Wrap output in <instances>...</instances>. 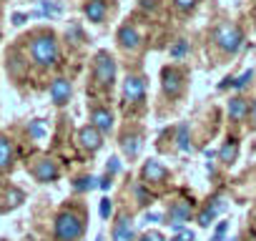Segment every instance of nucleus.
Returning <instances> with one entry per match:
<instances>
[{
    "instance_id": "obj_1",
    "label": "nucleus",
    "mask_w": 256,
    "mask_h": 241,
    "mask_svg": "<svg viewBox=\"0 0 256 241\" xmlns=\"http://www.w3.org/2000/svg\"><path fill=\"white\" fill-rule=\"evenodd\" d=\"M28 53L30 60L40 68H53L60 60V48L53 33H36L28 43Z\"/></svg>"
},
{
    "instance_id": "obj_2",
    "label": "nucleus",
    "mask_w": 256,
    "mask_h": 241,
    "mask_svg": "<svg viewBox=\"0 0 256 241\" xmlns=\"http://www.w3.org/2000/svg\"><path fill=\"white\" fill-rule=\"evenodd\" d=\"M86 234V221L73 214V211H60L56 216V224H53V236L56 241H78L80 236Z\"/></svg>"
},
{
    "instance_id": "obj_3",
    "label": "nucleus",
    "mask_w": 256,
    "mask_h": 241,
    "mask_svg": "<svg viewBox=\"0 0 256 241\" xmlns=\"http://www.w3.org/2000/svg\"><path fill=\"white\" fill-rule=\"evenodd\" d=\"M214 43H216L226 56H234V53H238L241 46H244V33H241L236 26H231V23H221V26L214 28Z\"/></svg>"
},
{
    "instance_id": "obj_4",
    "label": "nucleus",
    "mask_w": 256,
    "mask_h": 241,
    "mask_svg": "<svg viewBox=\"0 0 256 241\" xmlns=\"http://www.w3.org/2000/svg\"><path fill=\"white\" fill-rule=\"evenodd\" d=\"M93 76L106 88H110L116 83V60H113V56L108 50L96 53V58H93Z\"/></svg>"
},
{
    "instance_id": "obj_5",
    "label": "nucleus",
    "mask_w": 256,
    "mask_h": 241,
    "mask_svg": "<svg viewBox=\"0 0 256 241\" xmlns=\"http://www.w3.org/2000/svg\"><path fill=\"white\" fill-rule=\"evenodd\" d=\"M184 88V70L176 66H166L161 68V90L166 98H176Z\"/></svg>"
},
{
    "instance_id": "obj_6",
    "label": "nucleus",
    "mask_w": 256,
    "mask_h": 241,
    "mask_svg": "<svg viewBox=\"0 0 256 241\" xmlns=\"http://www.w3.org/2000/svg\"><path fill=\"white\" fill-rule=\"evenodd\" d=\"M191 216H194V208H191L188 201H174L168 214H166V224H171V228L178 234L184 228V224L191 221Z\"/></svg>"
},
{
    "instance_id": "obj_7",
    "label": "nucleus",
    "mask_w": 256,
    "mask_h": 241,
    "mask_svg": "<svg viewBox=\"0 0 256 241\" xmlns=\"http://www.w3.org/2000/svg\"><path fill=\"white\" fill-rule=\"evenodd\" d=\"M146 96V78L144 76H128L123 80V100L126 103H138Z\"/></svg>"
},
{
    "instance_id": "obj_8",
    "label": "nucleus",
    "mask_w": 256,
    "mask_h": 241,
    "mask_svg": "<svg viewBox=\"0 0 256 241\" xmlns=\"http://www.w3.org/2000/svg\"><path fill=\"white\" fill-rule=\"evenodd\" d=\"M30 171H33L36 181H40V184H53V181H58V176H60V168H58V164H56L53 158H40V161H36V166H33Z\"/></svg>"
},
{
    "instance_id": "obj_9",
    "label": "nucleus",
    "mask_w": 256,
    "mask_h": 241,
    "mask_svg": "<svg viewBox=\"0 0 256 241\" xmlns=\"http://www.w3.org/2000/svg\"><path fill=\"white\" fill-rule=\"evenodd\" d=\"M141 178H144L146 184H151V186H156V184H164V181L168 178V168H166L161 161H156V158H148V161L144 164V168H141Z\"/></svg>"
},
{
    "instance_id": "obj_10",
    "label": "nucleus",
    "mask_w": 256,
    "mask_h": 241,
    "mask_svg": "<svg viewBox=\"0 0 256 241\" xmlns=\"http://www.w3.org/2000/svg\"><path fill=\"white\" fill-rule=\"evenodd\" d=\"M78 144L80 148H86L88 154H96L100 146H103V134L96 128V126H83L78 131Z\"/></svg>"
},
{
    "instance_id": "obj_11",
    "label": "nucleus",
    "mask_w": 256,
    "mask_h": 241,
    "mask_svg": "<svg viewBox=\"0 0 256 241\" xmlns=\"http://www.w3.org/2000/svg\"><path fill=\"white\" fill-rule=\"evenodd\" d=\"M116 38H118V46L126 48V50H136L141 46V33L131 26V23H123L118 30H116Z\"/></svg>"
},
{
    "instance_id": "obj_12",
    "label": "nucleus",
    "mask_w": 256,
    "mask_h": 241,
    "mask_svg": "<svg viewBox=\"0 0 256 241\" xmlns=\"http://www.w3.org/2000/svg\"><path fill=\"white\" fill-rule=\"evenodd\" d=\"M70 98H73V86H70V80H68V78H56V80L50 83V100H53L56 106H66Z\"/></svg>"
},
{
    "instance_id": "obj_13",
    "label": "nucleus",
    "mask_w": 256,
    "mask_h": 241,
    "mask_svg": "<svg viewBox=\"0 0 256 241\" xmlns=\"http://www.w3.org/2000/svg\"><path fill=\"white\" fill-rule=\"evenodd\" d=\"M113 241H136V231H134V221L128 214H123L116 224H113V231H110Z\"/></svg>"
},
{
    "instance_id": "obj_14",
    "label": "nucleus",
    "mask_w": 256,
    "mask_h": 241,
    "mask_svg": "<svg viewBox=\"0 0 256 241\" xmlns=\"http://www.w3.org/2000/svg\"><path fill=\"white\" fill-rule=\"evenodd\" d=\"M118 144H120V151H123L128 158H136L138 151H141V146H144L138 131H126V134H120V141H118Z\"/></svg>"
},
{
    "instance_id": "obj_15",
    "label": "nucleus",
    "mask_w": 256,
    "mask_h": 241,
    "mask_svg": "<svg viewBox=\"0 0 256 241\" xmlns=\"http://www.w3.org/2000/svg\"><path fill=\"white\" fill-rule=\"evenodd\" d=\"M113 124H116V120H113V113L108 110V108H93V113H90V126H96L103 136L106 134H110L113 131Z\"/></svg>"
},
{
    "instance_id": "obj_16",
    "label": "nucleus",
    "mask_w": 256,
    "mask_h": 241,
    "mask_svg": "<svg viewBox=\"0 0 256 241\" xmlns=\"http://www.w3.org/2000/svg\"><path fill=\"white\" fill-rule=\"evenodd\" d=\"M248 110H251V103H248L246 98L236 96V98L228 100V118H231V120H244V118L248 116Z\"/></svg>"
},
{
    "instance_id": "obj_17",
    "label": "nucleus",
    "mask_w": 256,
    "mask_h": 241,
    "mask_svg": "<svg viewBox=\"0 0 256 241\" xmlns=\"http://www.w3.org/2000/svg\"><path fill=\"white\" fill-rule=\"evenodd\" d=\"M106 3L103 0H88L86 3V18L90 20V23H103L106 20Z\"/></svg>"
},
{
    "instance_id": "obj_18",
    "label": "nucleus",
    "mask_w": 256,
    "mask_h": 241,
    "mask_svg": "<svg viewBox=\"0 0 256 241\" xmlns=\"http://www.w3.org/2000/svg\"><path fill=\"white\" fill-rule=\"evenodd\" d=\"M13 168V144L8 136H0V171Z\"/></svg>"
},
{
    "instance_id": "obj_19",
    "label": "nucleus",
    "mask_w": 256,
    "mask_h": 241,
    "mask_svg": "<svg viewBox=\"0 0 256 241\" xmlns=\"http://www.w3.org/2000/svg\"><path fill=\"white\" fill-rule=\"evenodd\" d=\"M236 156H238V141H236V138H228V141L218 148V158H221L224 166H231V164L236 161Z\"/></svg>"
},
{
    "instance_id": "obj_20",
    "label": "nucleus",
    "mask_w": 256,
    "mask_h": 241,
    "mask_svg": "<svg viewBox=\"0 0 256 241\" xmlns=\"http://www.w3.org/2000/svg\"><path fill=\"white\" fill-rule=\"evenodd\" d=\"M176 148L184 151V154L191 151V128H188V124H181L176 128Z\"/></svg>"
},
{
    "instance_id": "obj_21",
    "label": "nucleus",
    "mask_w": 256,
    "mask_h": 241,
    "mask_svg": "<svg viewBox=\"0 0 256 241\" xmlns=\"http://www.w3.org/2000/svg\"><path fill=\"white\" fill-rule=\"evenodd\" d=\"M168 53H171V58H174V60H184V58L188 56V40L178 38V40L171 46V50H168Z\"/></svg>"
},
{
    "instance_id": "obj_22",
    "label": "nucleus",
    "mask_w": 256,
    "mask_h": 241,
    "mask_svg": "<svg viewBox=\"0 0 256 241\" xmlns=\"http://www.w3.org/2000/svg\"><path fill=\"white\" fill-rule=\"evenodd\" d=\"M73 188L76 191H90V188H98V178H93V176H78L76 181H73Z\"/></svg>"
},
{
    "instance_id": "obj_23",
    "label": "nucleus",
    "mask_w": 256,
    "mask_h": 241,
    "mask_svg": "<svg viewBox=\"0 0 256 241\" xmlns=\"http://www.w3.org/2000/svg\"><path fill=\"white\" fill-rule=\"evenodd\" d=\"M28 134L36 138V141H40V138H46V134H48V126H46V120H30V126H28Z\"/></svg>"
},
{
    "instance_id": "obj_24",
    "label": "nucleus",
    "mask_w": 256,
    "mask_h": 241,
    "mask_svg": "<svg viewBox=\"0 0 256 241\" xmlns=\"http://www.w3.org/2000/svg\"><path fill=\"white\" fill-rule=\"evenodd\" d=\"M66 38L70 40V46H80V43H83V30H80V26H78V23H70L68 30H66Z\"/></svg>"
},
{
    "instance_id": "obj_25",
    "label": "nucleus",
    "mask_w": 256,
    "mask_h": 241,
    "mask_svg": "<svg viewBox=\"0 0 256 241\" xmlns=\"http://www.w3.org/2000/svg\"><path fill=\"white\" fill-rule=\"evenodd\" d=\"M214 218H216V211L206 204V206L198 211V226H201V228H206V226H211V221H214Z\"/></svg>"
},
{
    "instance_id": "obj_26",
    "label": "nucleus",
    "mask_w": 256,
    "mask_h": 241,
    "mask_svg": "<svg viewBox=\"0 0 256 241\" xmlns=\"http://www.w3.org/2000/svg\"><path fill=\"white\" fill-rule=\"evenodd\" d=\"M134 194H136V201H138L141 206H148V204L154 201V196L148 194V188H146V186H136V188H134Z\"/></svg>"
},
{
    "instance_id": "obj_27",
    "label": "nucleus",
    "mask_w": 256,
    "mask_h": 241,
    "mask_svg": "<svg viewBox=\"0 0 256 241\" xmlns=\"http://www.w3.org/2000/svg\"><path fill=\"white\" fill-rule=\"evenodd\" d=\"M251 78H254V70L248 68V70H244V73H241L238 78H234V86H231V88L241 90V88H246V86H248V80H251Z\"/></svg>"
},
{
    "instance_id": "obj_28",
    "label": "nucleus",
    "mask_w": 256,
    "mask_h": 241,
    "mask_svg": "<svg viewBox=\"0 0 256 241\" xmlns=\"http://www.w3.org/2000/svg\"><path fill=\"white\" fill-rule=\"evenodd\" d=\"M208 206H211V208L216 211V216H221V214L226 211V198H224L221 194H216L214 198H208Z\"/></svg>"
},
{
    "instance_id": "obj_29",
    "label": "nucleus",
    "mask_w": 256,
    "mask_h": 241,
    "mask_svg": "<svg viewBox=\"0 0 256 241\" xmlns=\"http://www.w3.org/2000/svg\"><path fill=\"white\" fill-rule=\"evenodd\" d=\"M40 8L50 16H60L63 13V6L60 3H53V0H40Z\"/></svg>"
},
{
    "instance_id": "obj_30",
    "label": "nucleus",
    "mask_w": 256,
    "mask_h": 241,
    "mask_svg": "<svg viewBox=\"0 0 256 241\" xmlns=\"http://www.w3.org/2000/svg\"><path fill=\"white\" fill-rule=\"evenodd\" d=\"M106 168H108V174H110V176H116V174H120L123 164H120V158H118V156H110V158H108V164H106Z\"/></svg>"
},
{
    "instance_id": "obj_31",
    "label": "nucleus",
    "mask_w": 256,
    "mask_h": 241,
    "mask_svg": "<svg viewBox=\"0 0 256 241\" xmlns=\"http://www.w3.org/2000/svg\"><path fill=\"white\" fill-rule=\"evenodd\" d=\"M98 214H100V218L106 221V218H110V198L108 196H103L100 198V204H98Z\"/></svg>"
},
{
    "instance_id": "obj_32",
    "label": "nucleus",
    "mask_w": 256,
    "mask_h": 241,
    "mask_svg": "<svg viewBox=\"0 0 256 241\" xmlns=\"http://www.w3.org/2000/svg\"><path fill=\"white\" fill-rule=\"evenodd\" d=\"M226 231H228V221H221L211 236V241H226Z\"/></svg>"
},
{
    "instance_id": "obj_33",
    "label": "nucleus",
    "mask_w": 256,
    "mask_h": 241,
    "mask_svg": "<svg viewBox=\"0 0 256 241\" xmlns=\"http://www.w3.org/2000/svg\"><path fill=\"white\" fill-rule=\"evenodd\" d=\"M196 3H198V0H174V6H176L181 13H188V10H194V8H196Z\"/></svg>"
},
{
    "instance_id": "obj_34",
    "label": "nucleus",
    "mask_w": 256,
    "mask_h": 241,
    "mask_svg": "<svg viewBox=\"0 0 256 241\" xmlns=\"http://www.w3.org/2000/svg\"><path fill=\"white\" fill-rule=\"evenodd\" d=\"M171 241H196V234H194V231H188V228L184 226V228H181V231L171 238Z\"/></svg>"
},
{
    "instance_id": "obj_35",
    "label": "nucleus",
    "mask_w": 256,
    "mask_h": 241,
    "mask_svg": "<svg viewBox=\"0 0 256 241\" xmlns=\"http://www.w3.org/2000/svg\"><path fill=\"white\" fill-rule=\"evenodd\" d=\"M144 221H146V224H161V221H166V216H164V214H156V211H148V214L144 216Z\"/></svg>"
},
{
    "instance_id": "obj_36",
    "label": "nucleus",
    "mask_w": 256,
    "mask_h": 241,
    "mask_svg": "<svg viewBox=\"0 0 256 241\" xmlns=\"http://www.w3.org/2000/svg\"><path fill=\"white\" fill-rule=\"evenodd\" d=\"M138 241H166V238H164V234H158V231H146V234H141Z\"/></svg>"
},
{
    "instance_id": "obj_37",
    "label": "nucleus",
    "mask_w": 256,
    "mask_h": 241,
    "mask_svg": "<svg viewBox=\"0 0 256 241\" xmlns=\"http://www.w3.org/2000/svg\"><path fill=\"white\" fill-rule=\"evenodd\" d=\"M110 178H113L110 174H106V176H100V178H98V188H100V191H108V188L113 186V181H110Z\"/></svg>"
},
{
    "instance_id": "obj_38",
    "label": "nucleus",
    "mask_w": 256,
    "mask_h": 241,
    "mask_svg": "<svg viewBox=\"0 0 256 241\" xmlns=\"http://www.w3.org/2000/svg\"><path fill=\"white\" fill-rule=\"evenodd\" d=\"M28 18H30L28 13H13V23H16V26H23Z\"/></svg>"
},
{
    "instance_id": "obj_39",
    "label": "nucleus",
    "mask_w": 256,
    "mask_h": 241,
    "mask_svg": "<svg viewBox=\"0 0 256 241\" xmlns=\"http://www.w3.org/2000/svg\"><path fill=\"white\" fill-rule=\"evenodd\" d=\"M234 86V78H224L221 83H218V90H226V88H231Z\"/></svg>"
},
{
    "instance_id": "obj_40",
    "label": "nucleus",
    "mask_w": 256,
    "mask_h": 241,
    "mask_svg": "<svg viewBox=\"0 0 256 241\" xmlns=\"http://www.w3.org/2000/svg\"><path fill=\"white\" fill-rule=\"evenodd\" d=\"M248 116H251V120H254V126H256V100L251 103V110H248Z\"/></svg>"
},
{
    "instance_id": "obj_41",
    "label": "nucleus",
    "mask_w": 256,
    "mask_h": 241,
    "mask_svg": "<svg viewBox=\"0 0 256 241\" xmlns=\"http://www.w3.org/2000/svg\"><path fill=\"white\" fill-rule=\"evenodd\" d=\"M228 241H236V238H228Z\"/></svg>"
},
{
    "instance_id": "obj_42",
    "label": "nucleus",
    "mask_w": 256,
    "mask_h": 241,
    "mask_svg": "<svg viewBox=\"0 0 256 241\" xmlns=\"http://www.w3.org/2000/svg\"><path fill=\"white\" fill-rule=\"evenodd\" d=\"M0 36H3V30H0Z\"/></svg>"
}]
</instances>
